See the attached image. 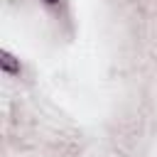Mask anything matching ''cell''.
I'll use <instances>...</instances> for the list:
<instances>
[{
  "label": "cell",
  "mask_w": 157,
  "mask_h": 157,
  "mask_svg": "<svg viewBox=\"0 0 157 157\" xmlns=\"http://www.w3.org/2000/svg\"><path fill=\"white\" fill-rule=\"evenodd\" d=\"M44 2H47V5H56L59 0H44Z\"/></svg>",
  "instance_id": "7a4b0ae2"
},
{
  "label": "cell",
  "mask_w": 157,
  "mask_h": 157,
  "mask_svg": "<svg viewBox=\"0 0 157 157\" xmlns=\"http://www.w3.org/2000/svg\"><path fill=\"white\" fill-rule=\"evenodd\" d=\"M0 69H2L5 74H12V76H15V74H20V61H17L10 52L2 49V52H0Z\"/></svg>",
  "instance_id": "6da1fadb"
}]
</instances>
